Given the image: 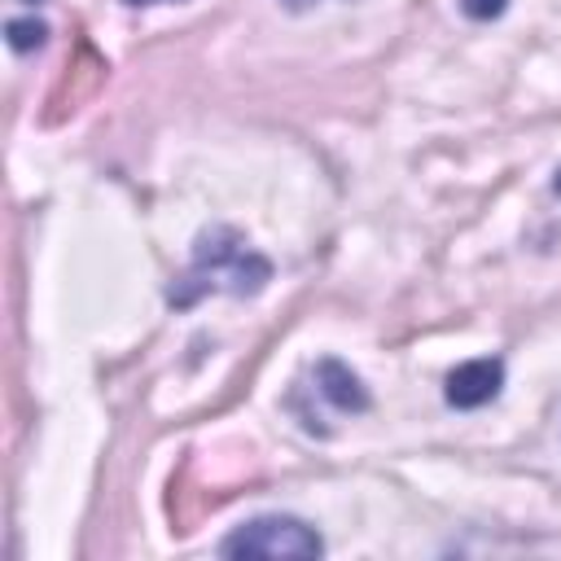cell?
Listing matches in <instances>:
<instances>
[{
	"label": "cell",
	"mask_w": 561,
	"mask_h": 561,
	"mask_svg": "<svg viewBox=\"0 0 561 561\" xmlns=\"http://www.w3.org/2000/svg\"><path fill=\"white\" fill-rule=\"evenodd\" d=\"M500 386H504V364L500 359H469V364H460V368H451L447 373V403L451 408H482V403H491L495 394H500Z\"/></svg>",
	"instance_id": "cell-3"
},
{
	"label": "cell",
	"mask_w": 561,
	"mask_h": 561,
	"mask_svg": "<svg viewBox=\"0 0 561 561\" xmlns=\"http://www.w3.org/2000/svg\"><path fill=\"white\" fill-rule=\"evenodd\" d=\"M4 31H9V48L13 53H31V48H39L48 39V26L39 18H13Z\"/></svg>",
	"instance_id": "cell-5"
},
{
	"label": "cell",
	"mask_w": 561,
	"mask_h": 561,
	"mask_svg": "<svg viewBox=\"0 0 561 561\" xmlns=\"http://www.w3.org/2000/svg\"><path fill=\"white\" fill-rule=\"evenodd\" d=\"M123 4H131V9H140V4H167V0H123Z\"/></svg>",
	"instance_id": "cell-8"
},
{
	"label": "cell",
	"mask_w": 561,
	"mask_h": 561,
	"mask_svg": "<svg viewBox=\"0 0 561 561\" xmlns=\"http://www.w3.org/2000/svg\"><path fill=\"white\" fill-rule=\"evenodd\" d=\"M460 9H465L473 22H491V18H500V13L508 9V0H460Z\"/></svg>",
	"instance_id": "cell-6"
},
{
	"label": "cell",
	"mask_w": 561,
	"mask_h": 561,
	"mask_svg": "<svg viewBox=\"0 0 561 561\" xmlns=\"http://www.w3.org/2000/svg\"><path fill=\"white\" fill-rule=\"evenodd\" d=\"M552 188H557V197H561V171H557V180H552Z\"/></svg>",
	"instance_id": "cell-9"
},
{
	"label": "cell",
	"mask_w": 561,
	"mask_h": 561,
	"mask_svg": "<svg viewBox=\"0 0 561 561\" xmlns=\"http://www.w3.org/2000/svg\"><path fill=\"white\" fill-rule=\"evenodd\" d=\"M224 557H276V561H311L324 552V539L298 522V517H280V513H267V517H254V522H241L224 543H219Z\"/></svg>",
	"instance_id": "cell-2"
},
{
	"label": "cell",
	"mask_w": 561,
	"mask_h": 561,
	"mask_svg": "<svg viewBox=\"0 0 561 561\" xmlns=\"http://www.w3.org/2000/svg\"><path fill=\"white\" fill-rule=\"evenodd\" d=\"M289 13H302V9H311V4H320V0H280Z\"/></svg>",
	"instance_id": "cell-7"
},
{
	"label": "cell",
	"mask_w": 561,
	"mask_h": 561,
	"mask_svg": "<svg viewBox=\"0 0 561 561\" xmlns=\"http://www.w3.org/2000/svg\"><path fill=\"white\" fill-rule=\"evenodd\" d=\"M316 394L337 408V412H364L368 408V390L364 381L342 364V359H320L316 364Z\"/></svg>",
	"instance_id": "cell-4"
},
{
	"label": "cell",
	"mask_w": 561,
	"mask_h": 561,
	"mask_svg": "<svg viewBox=\"0 0 561 561\" xmlns=\"http://www.w3.org/2000/svg\"><path fill=\"white\" fill-rule=\"evenodd\" d=\"M267 280H272V263L259 250H250L232 228H206L193 245V267L171 289V302L188 307L210 289H228L237 298H250Z\"/></svg>",
	"instance_id": "cell-1"
}]
</instances>
